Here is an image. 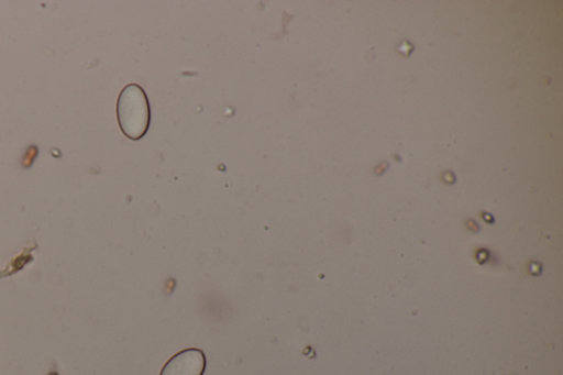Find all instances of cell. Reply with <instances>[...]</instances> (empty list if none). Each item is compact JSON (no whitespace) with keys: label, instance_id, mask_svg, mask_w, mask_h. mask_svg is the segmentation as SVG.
Returning <instances> with one entry per match:
<instances>
[{"label":"cell","instance_id":"1","mask_svg":"<svg viewBox=\"0 0 563 375\" xmlns=\"http://www.w3.org/2000/svg\"><path fill=\"white\" fill-rule=\"evenodd\" d=\"M117 118L122 133L139 140L147 131L151 121V110L147 96L136 84L126 85L117 100Z\"/></svg>","mask_w":563,"mask_h":375},{"label":"cell","instance_id":"2","mask_svg":"<svg viewBox=\"0 0 563 375\" xmlns=\"http://www.w3.org/2000/svg\"><path fill=\"white\" fill-rule=\"evenodd\" d=\"M206 356L200 349L189 348L174 354L162 367L159 375H203Z\"/></svg>","mask_w":563,"mask_h":375}]
</instances>
